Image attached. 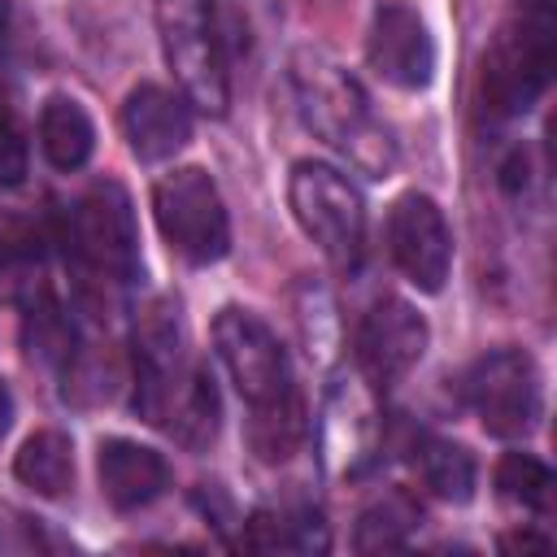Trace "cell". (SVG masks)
Returning <instances> with one entry per match:
<instances>
[{
	"label": "cell",
	"instance_id": "1",
	"mask_svg": "<svg viewBox=\"0 0 557 557\" xmlns=\"http://www.w3.org/2000/svg\"><path fill=\"white\" fill-rule=\"evenodd\" d=\"M292 91H296V109H300L305 126L322 144L344 152L361 174L383 178L396 165V144H392L387 126L374 117L357 78L348 70H339L331 57L300 48L292 57Z\"/></svg>",
	"mask_w": 557,
	"mask_h": 557
},
{
	"label": "cell",
	"instance_id": "2",
	"mask_svg": "<svg viewBox=\"0 0 557 557\" xmlns=\"http://www.w3.org/2000/svg\"><path fill=\"white\" fill-rule=\"evenodd\" d=\"M557 61V0H509L479 70V100L492 117L527 113Z\"/></svg>",
	"mask_w": 557,
	"mask_h": 557
},
{
	"label": "cell",
	"instance_id": "3",
	"mask_svg": "<svg viewBox=\"0 0 557 557\" xmlns=\"http://www.w3.org/2000/svg\"><path fill=\"white\" fill-rule=\"evenodd\" d=\"M157 30L183 100L209 117H222L231 104V74L209 0H157Z\"/></svg>",
	"mask_w": 557,
	"mask_h": 557
},
{
	"label": "cell",
	"instance_id": "4",
	"mask_svg": "<svg viewBox=\"0 0 557 557\" xmlns=\"http://www.w3.org/2000/svg\"><path fill=\"white\" fill-rule=\"evenodd\" d=\"M287 205L300 231L339 265L352 270L366 252V205L361 191L326 161H296L287 178Z\"/></svg>",
	"mask_w": 557,
	"mask_h": 557
},
{
	"label": "cell",
	"instance_id": "5",
	"mask_svg": "<svg viewBox=\"0 0 557 557\" xmlns=\"http://www.w3.org/2000/svg\"><path fill=\"white\" fill-rule=\"evenodd\" d=\"M65 239L91 278H100V283L139 278V226H135L131 196L117 178H96L74 200Z\"/></svg>",
	"mask_w": 557,
	"mask_h": 557
},
{
	"label": "cell",
	"instance_id": "6",
	"mask_svg": "<svg viewBox=\"0 0 557 557\" xmlns=\"http://www.w3.org/2000/svg\"><path fill=\"white\" fill-rule=\"evenodd\" d=\"M152 213H157V226L170 252H178L187 265H213L226 257L231 248L226 205H222L218 183L200 165L170 170L152 187Z\"/></svg>",
	"mask_w": 557,
	"mask_h": 557
},
{
	"label": "cell",
	"instance_id": "7",
	"mask_svg": "<svg viewBox=\"0 0 557 557\" xmlns=\"http://www.w3.org/2000/svg\"><path fill=\"white\" fill-rule=\"evenodd\" d=\"M461 400L500 440H518L535 431L544 405L535 357L527 348H492L474 357L461 374Z\"/></svg>",
	"mask_w": 557,
	"mask_h": 557
},
{
	"label": "cell",
	"instance_id": "8",
	"mask_svg": "<svg viewBox=\"0 0 557 557\" xmlns=\"http://www.w3.org/2000/svg\"><path fill=\"white\" fill-rule=\"evenodd\" d=\"M213 348H218V361L226 366L239 400L252 413L274 409V405L296 396L287 352H283V344L274 339V331L257 313H248L239 305H226L213 318Z\"/></svg>",
	"mask_w": 557,
	"mask_h": 557
},
{
	"label": "cell",
	"instance_id": "9",
	"mask_svg": "<svg viewBox=\"0 0 557 557\" xmlns=\"http://www.w3.org/2000/svg\"><path fill=\"white\" fill-rule=\"evenodd\" d=\"M387 252L418 292H440L453 270V231L426 191H405L387 209Z\"/></svg>",
	"mask_w": 557,
	"mask_h": 557
},
{
	"label": "cell",
	"instance_id": "10",
	"mask_svg": "<svg viewBox=\"0 0 557 557\" xmlns=\"http://www.w3.org/2000/svg\"><path fill=\"white\" fill-rule=\"evenodd\" d=\"M426 339H431L426 318L409 300L383 296L357 322V366L370 379V387H387L422 361Z\"/></svg>",
	"mask_w": 557,
	"mask_h": 557
},
{
	"label": "cell",
	"instance_id": "11",
	"mask_svg": "<svg viewBox=\"0 0 557 557\" xmlns=\"http://www.w3.org/2000/svg\"><path fill=\"white\" fill-rule=\"evenodd\" d=\"M366 61L383 83L400 91H422L435 78V39L422 13L400 0L379 4L366 35Z\"/></svg>",
	"mask_w": 557,
	"mask_h": 557
},
{
	"label": "cell",
	"instance_id": "12",
	"mask_svg": "<svg viewBox=\"0 0 557 557\" xmlns=\"http://www.w3.org/2000/svg\"><path fill=\"white\" fill-rule=\"evenodd\" d=\"M122 135L139 161H170L191 139V113H187L183 96H174L157 83H139L122 100Z\"/></svg>",
	"mask_w": 557,
	"mask_h": 557
},
{
	"label": "cell",
	"instance_id": "13",
	"mask_svg": "<svg viewBox=\"0 0 557 557\" xmlns=\"http://www.w3.org/2000/svg\"><path fill=\"white\" fill-rule=\"evenodd\" d=\"M96 474H100V492L113 509H144L170 487V461L157 448L122 440V435L100 444Z\"/></svg>",
	"mask_w": 557,
	"mask_h": 557
},
{
	"label": "cell",
	"instance_id": "14",
	"mask_svg": "<svg viewBox=\"0 0 557 557\" xmlns=\"http://www.w3.org/2000/svg\"><path fill=\"white\" fill-rule=\"evenodd\" d=\"M322 435H326V461H331L339 474H357V470L374 457L379 413H374L370 392H366L357 379L331 387Z\"/></svg>",
	"mask_w": 557,
	"mask_h": 557
},
{
	"label": "cell",
	"instance_id": "15",
	"mask_svg": "<svg viewBox=\"0 0 557 557\" xmlns=\"http://www.w3.org/2000/svg\"><path fill=\"white\" fill-rule=\"evenodd\" d=\"M0 296L26 309L48 300V235L35 222L0 226Z\"/></svg>",
	"mask_w": 557,
	"mask_h": 557
},
{
	"label": "cell",
	"instance_id": "16",
	"mask_svg": "<svg viewBox=\"0 0 557 557\" xmlns=\"http://www.w3.org/2000/svg\"><path fill=\"white\" fill-rule=\"evenodd\" d=\"M239 544L248 553H326L331 531L318 509L309 505H283V509H257L244 522Z\"/></svg>",
	"mask_w": 557,
	"mask_h": 557
},
{
	"label": "cell",
	"instance_id": "17",
	"mask_svg": "<svg viewBox=\"0 0 557 557\" xmlns=\"http://www.w3.org/2000/svg\"><path fill=\"white\" fill-rule=\"evenodd\" d=\"M409 466L418 470L422 487L440 500H453V505H466L474 496V479H479V466H474V453L457 440H444V435H431V431H418L413 444H409Z\"/></svg>",
	"mask_w": 557,
	"mask_h": 557
},
{
	"label": "cell",
	"instance_id": "18",
	"mask_svg": "<svg viewBox=\"0 0 557 557\" xmlns=\"http://www.w3.org/2000/svg\"><path fill=\"white\" fill-rule=\"evenodd\" d=\"M39 148L57 170H83L96 152V122L74 96H48L39 109Z\"/></svg>",
	"mask_w": 557,
	"mask_h": 557
},
{
	"label": "cell",
	"instance_id": "19",
	"mask_svg": "<svg viewBox=\"0 0 557 557\" xmlns=\"http://www.w3.org/2000/svg\"><path fill=\"white\" fill-rule=\"evenodd\" d=\"M13 474L48 500H61L74 487V444L61 431H35L17 457H13Z\"/></svg>",
	"mask_w": 557,
	"mask_h": 557
},
{
	"label": "cell",
	"instance_id": "20",
	"mask_svg": "<svg viewBox=\"0 0 557 557\" xmlns=\"http://www.w3.org/2000/svg\"><path fill=\"white\" fill-rule=\"evenodd\" d=\"M218 422H222V400H218V387L213 379L196 366V374L187 379V387L178 392L170 418L161 431H170L183 448H209L218 440Z\"/></svg>",
	"mask_w": 557,
	"mask_h": 557
},
{
	"label": "cell",
	"instance_id": "21",
	"mask_svg": "<svg viewBox=\"0 0 557 557\" xmlns=\"http://www.w3.org/2000/svg\"><path fill=\"white\" fill-rule=\"evenodd\" d=\"M418 505L405 496V492H387V496H379L361 518H357V535H352V544H357V553H379V548H400L409 535H413V527H418Z\"/></svg>",
	"mask_w": 557,
	"mask_h": 557
},
{
	"label": "cell",
	"instance_id": "22",
	"mask_svg": "<svg viewBox=\"0 0 557 557\" xmlns=\"http://www.w3.org/2000/svg\"><path fill=\"white\" fill-rule=\"evenodd\" d=\"M496 492L531 513H544L553 500V470L531 453H505L496 461Z\"/></svg>",
	"mask_w": 557,
	"mask_h": 557
},
{
	"label": "cell",
	"instance_id": "23",
	"mask_svg": "<svg viewBox=\"0 0 557 557\" xmlns=\"http://www.w3.org/2000/svg\"><path fill=\"white\" fill-rule=\"evenodd\" d=\"M248 440H252V448H257L265 461L292 457V453L300 448V440H305V409H300V396H292V400H283V405H274V409L252 413Z\"/></svg>",
	"mask_w": 557,
	"mask_h": 557
},
{
	"label": "cell",
	"instance_id": "24",
	"mask_svg": "<svg viewBox=\"0 0 557 557\" xmlns=\"http://www.w3.org/2000/svg\"><path fill=\"white\" fill-rule=\"evenodd\" d=\"M30 170V139L13 109H0V187H17Z\"/></svg>",
	"mask_w": 557,
	"mask_h": 557
},
{
	"label": "cell",
	"instance_id": "25",
	"mask_svg": "<svg viewBox=\"0 0 557 557\" xmlns=\"http://www.w3.org/2000/svg\"><path fill=\"white\" fill-rule=\"evenodd\" d=\"M500 548H505V553H518V548H522V553H531V548H540V553H544V548H548V540H544V535H531V531H513V535H505V540H500Z\"/></svg>",
	"mask_w": 557,
	"mask_h": 557
},
{
	"label": "cell",
	"instance_id": "26",
	"mask_svg": "<svg viewBox=\"0 0 557 557\" xmlns=\"http://www.w3.org/2000/svg\"><path fill=\"white\" fill-rule=\"evenodd\" d=\"M13 426V396H9V387H4V379H0V435Z\"/></svg>",
	"mask_w": 557,
	"mask_h": 557
}]
</instances>
